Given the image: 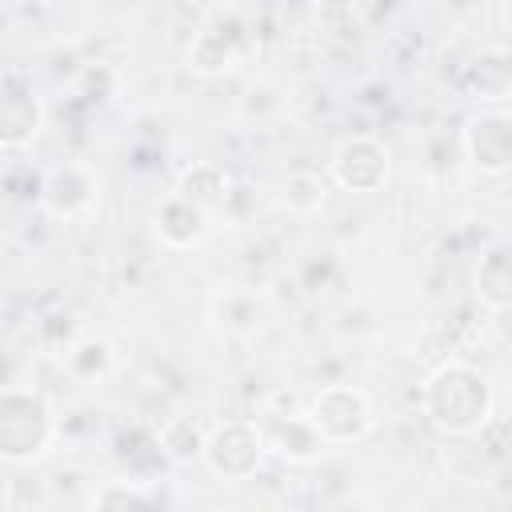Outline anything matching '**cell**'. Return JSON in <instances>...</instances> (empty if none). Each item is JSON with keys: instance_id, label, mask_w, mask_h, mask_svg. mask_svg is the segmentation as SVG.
<instances>
[{"instance_id": "obj_1", "label": "cell", "mask_w": 512, "mask_h": 512, "mask_svg": "<svg viewBox=\"0 0 512 512\" xmlns=\"http://www.w3.org/2000/svg\"><path fill=\"white\" fill-rule=\"evenodd\" d=\"M420 412L428 416V424L440 436L468 440V436H480L488 428V420L496 412V388L476 364L448 356L424 376Z\"/></svg>"}, {"instance_id": "obj_2", "label": "cell", "mask_w": 512, "mask_h": 512, "mask_svg": "<svg viewBox=\"0 0 512 512\" xmlns=\"http://www.w3.org/2000/svg\"><path fill=\"white\" fill-rule=\"evenodd\" d=\"M60 440V416L36 384H4L0 392V460L36 464Z\"/></svg>"}, {"instance_id": "obj_3", "label": "cell", "mask_w": 512, "mask_h": 512, "mask_svg": "<svg viewBox=\"0 0 512 512\" xmlns=\"http://www.w3.org/2000/svg\"><path fill=\"white\" fill-rule=\"evenodd\" d=\"M304 412L312 416V424L320 428V436L328 440V448H344V444H360L376 432V404L364 388L356 384H324L312 392V400L304 404Z\"/></svg>"}, {"instance_id": "obj_4", "label": "cell", "mask_w": 512, "mask_h": 512, "mask_svg": "<svg viewBox=\"0 0 512 512\" xmlns=\"http://www.w3.org/2000/svg\"><path fill=\"white\" fill-rule=\"evenodd\" d=\"M268 436L264 424L256 420H220L208 428V444H204V468L224 480V484H244L252 480L264 460H268Z\"/></svg>"}, {"instance_id": "obj_5", "label": "cell", "mask_w": 512, "mask_h": 512, "mask_svg": "<svg viewBox=\"0 0 512 512\" xmlns=\"http://www.w3.org/2000/svg\"><path fill=\"white\" fill-rule=\"evenodd\" d=\"M388 176H392V156H388L384 140H376L372 132L344 136L328 156V180L340 192L368 196V192H380L388 184Z\"/></svg>"}, {"instance_id": "obj_6", "label": "cell", "mask_w": 512, "mask_h": 512, "mask_svg": "<svg viewBox=\"0 0 512 512\" xmlns=\"http://www.w3.org/2000/svg\"><path fill=\"white\" fill-rule=\"evenodd\" d=\"M460 152L480 176H508L512 172V108L484 104L460 128Z\"/></svg>"}, {"instance_id": "obj_7", "label": "cell", "mask_w": 512, "mask_h": 512, "mask_svg": "<svg viewBox=\"0 0 512 512\" xmlns=\"http://www.w3.org/2000/svg\"><path fill=\"white\" fill-rule=\"evenodd\" d=\"M40 208L52 220H88L100 208V176L84 160H60L40 176Z\"/></svg>"}, {"instance_id": "obj_8", "label": "cell", "mask_w": 512, "mask_h": 512, "mask_svg": "<svg viewBox=\"0 0 512 512\" xmlns=\"http://www.w3.org/2000/svg\"><path fill=\"white\" fill-rule=\"evenodd\" d=\"M44 100L32 88V80H24L20 72H4L0 80V148L12 156L20 148H28L40 132H44Z\"/></svg>"}, {"instance_id": "obj_9", "label": "cell", "mask_w": 512, "mask_h": 512, "mask_svg": "<svg viewBox=\"0 0 512 512\" xmlns=\"http://www.w3.org/2000/svg\"><path fill=\"white\" fill-rule=\"evenodd\" d=\"M244 20L240 16H216L204 28H196V36L184 48V60L196 76H228L240 60H244Z\"/></svg>"}, {"instance_id": "obj_10", "label": "cell", "mask_w": 512, "mask_h": 512, "mask_svg": "<svg viewBox=\"0 0 512 512\" xmlns=\"http://www.w3.org/2000/svg\"><path fill=\"white\" fill-rule=\"evenodd\" d=\"M152 232L160 240V248L168 252H192L208 240L212 232V212L200 208L196 200H188L184 192H168L156 212H152Z\"/></svg>"}, {"instance_id": "obj_11", "label": "cell", "mask_w": 512, "mask_h": 512, "mask_svg": "<svg viewBox=\"0 0 512 512\" xmlns=\"http://www.w3.org/2000/svg\"><path fill=\"white\" fill-rule=\"evenodd\" d=\"M264 436H268V452L284 464H296V468H312L328 440L320 436V428L312 424L308 412H296V408H284V412H268L264 420Z\"/></svg>"}, {"instance_id": "obj_12", "label": "cell", "mask_w": 512, "mask_h": 512, "mask_svg": "<svg viewBox=\"0 0 512 512\" xmlns=\"http://www.w3.org/2000/svg\"><path fill=\"white\" fill-rule=\"evenodd\" d=\"M460 92L468 100L484 104H508L512 100V52L508 48H480L460 68Z\"/></svg>"}, {"instance_id": "obj_13", "label": "cell", "mask_w": 512, "mask_h": 512, "mask_svg": "<svg viewBox=\"0 0 512 512\" xmlns=\"http://www.w3.org/2000/svg\"><path fill=\"white\" fill-rule=\"evenodd\" d=\"M472 296L484 312L512 304V248L508 244H488L480 252L476 272H472Z\"/></svg>"}, {"instance_id": "obj_14", "label": "cell", "mask_w": 512, "mask_h": 512, "mask_svg": "<svg viewBox=\"0 0 512 512\" xmlns=\"http://www.w3.org/2000/svg\"><path fill=\"white\" fill-rule=\"evenodd\" d=\"M176 192H184L188 200H196V204L208 208L212 216H224V212H228V200H232V192H236V180H232V172H228L224 164H216V160H196V164H188V168L180 172Z\"/></svg>"}, {"instance_id": "obj_15", "label": "cell", "mask_w": 512, "mask_h": 512, "mask_svg": "<svg viewBox=\"0 0 512 512\" xmlns=\"http://www.w3.org/2000/svg\"><path fill=\"white\" fill-rule=\"evenodd\" d=\"M60 368L68 380L76 384H104L116 372V348L104 336H76L64 352H60Z\"/></svg>"}, {"instance_id": "obj_16", "label": "cell", "mask_w": 512, "mask_h": 512, "mask_svg": "<svg viewBox=\"0 0 512 512\" xmlns=\"http://www.w3.org/2000/svg\"><path fill=\"white\" fill-rule=\"evenodd\" d=\"M208 312L228 336H252L264 320V300L248 284H228L208 300Z\"/></svg>"}, {"instance_id": "obj_17", "label": "cell", "mask_w": 512, "mask_h": 512, "mask_svg": "<svg viewBox=\"0 0 512 512\" xmlns=\"http://www.w3.org/2000/svg\"><path fill=\"white\" fill-rule=\"evenodd\" d=\"M156 440H160V452L164 460H176V464H192V460H204V444H208V428L196 420V416H164L156 424Z\"/></svg>"}, {"instance_id": "obj_18", "label": "cell", "mask_w": 512, "mask_h": 512, "mask_svg": "<svg viewBox=\"0 0 512 512\" xmlns=\"http://www.w3.org/2000/svg\"><path fill=\"white\" fill-rule=\"evenodd\" d=\"M92 508H156L160 492L148 488V480H104L88 496Z\"/></svg>"}, {"instance_id": "obj_19", "label": "cell", "mask_w": 512, "mask_h": 512, "mask_svg": "<svg viewBox=\"0 0 512 512\" xmlns=\"http://www.w3.org/2000/svg\"><path fill=\"white\" fill-rule=\"evenodd\" d=\"M324 196H328V180L312 168H296L288 172L284 180V204L296 212V216H312L324 208Z\"/></svg>"}, {"instance_id": "obj_20", "label": "cell", "mask_w": 512, "mask_h": 512, "mask_svg": "<svg viewBox=\"0 0 512 512\" xmlns=\"http://www.w3.org/2000/svg\"><path fill=\"white\" fill-rule=\"evenodd\" d=\"M488 316H492V320H488L492 332H496L504 344H512V304H508V308H496V312H488Z\"/></svg>"}, {"instance_id": "obj_21", "label": "cell", "mask_w": 512, "mask_h": 512, "mask_svg": "<svg viewBox=\"0 0 512 512\" xmlns=\"http://www.w3.org/2000/svg\"><path fill=\"white\" fill-rule=\"evenodd\" d=\"M20 4H24V8H32V12H36V8H52V4H56V0H20Z\"/></svg>"}]
</instances>
